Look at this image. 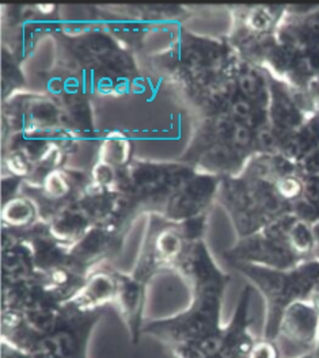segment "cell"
Here are the masks:
<instances>
[{
  "label": "cell",
  "mask_w": 319,
  "mask_h": 358,
  "mask_svg": "<svg viewBox=\"0 0 319 358\" xmlns=\"http://www.w3.org/2000/svg\"><path fill=\"white\" fill-rule=\"evenodd\" d=\"M162 243V250L164 254H173L178 250V239L173 235H164L163 236V241H160Z\"/></svg>",
  "instance_id": "7a4b0ae2"
},
{
  "label": "cell",
  "mask_w": 319,
  "mask_h": 358,
  "mask_svg": "<svg viewBox=\"0 0 319 358\" xmlns=\"http://www.w3.org/2000/svg\"><path fill=\"white\" fill-rule=\"evenodd\" d=\"M249 358H276V350L268 343H260L251 349Z\"/></svg>",
  "instance_id": "6da1fadb"
}]
</instances>
